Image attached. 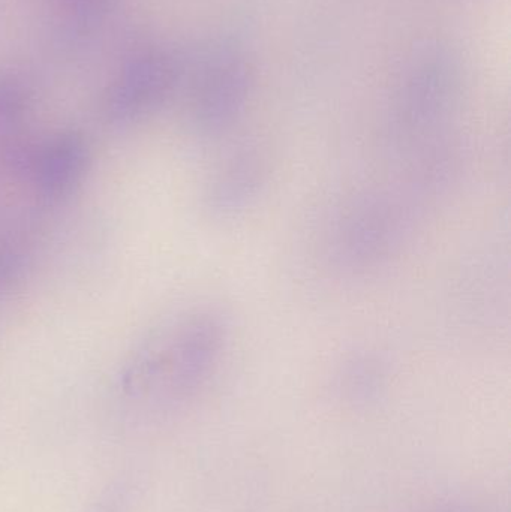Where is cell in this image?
I'll list each match as a JSON object with an SVG mask.
<instances>
[{
    "instance_id": "1",
    "label": "cell",
    "mask_w": 511,
    "mask_h": 512,
    "mask_svg": "<svg viewBox=\"0 0 511 512\" xmlns=\"http://www.w3.org/2000/svg\"><path fill=\"white\" fill-rule=\"evenodd\" d=\"M453 179L449 164L420 156L405 161L395 182L351 195L327 227V267L348 280L365 279L389 267L410 245L428 204Z\"/></svg>"
},
{
    "instance_id": "2",
    "label": "cell",
    "mask_w": 511,
    "mask_h": 512,
    "mask_svg": "<svg viewBox=\"0 0 511 512\" xmlns=\"http://www.w3.org/2000/svg\"><path fill=\"white\" fill-rule=\"evenodd\" d=\"M233 337L230 318L216 306H197L153 328L128 355L122 385L129 393L158 390L185 399L218 372Z\"/></svg>"
},
{
    "instance_id": "3",
    "label": "cell",
    "mask_w": 511,
    "mask_h": 512,
    "mask_svg": "<svg viewBox=\"0 0 511 512\" xmlns=\"http://www.w3.org/2000/svg\"><path fill=\"white\" fill-rule=\"evenodd\" d=\"M12 162L29 194L41 206L56 207L71 198L84 182L90 155L81 135L60 132L20 150Z\"/></svg>"
},
{
    "instance_id": "4",
    "label": "cell",
    "mask_w": 511,
    "mask_h": 512,
    "mask_svg": "<svg viewBox=\"0 0 511 512\" xmlns=\"http://www.w3.org/2000/svg\"><path fill=\"white\" fill-rule=\"evenodd\" d=\"M269 156L257 146H240L225 156L207 179L204 210L215 221L231 222L257 206L270 179Z\"/></svg>"
},
{
    "instance_id": "5",
    "label": "cell",
    "mask_w": 511,
    "mask_h": 512,
    "mask_svg": "<svg viewBox=\"0 0 511 512\" xmlns=\"http://www.w3.org/2000/svg\"><path fill=\"white\" fill-rule=\"evenodd\" d=\"M173 69L161 53L137 54L126 63L105 99V113L114 123L143 119L164 101Z\"/></svg>"
},
{
    "instance_id": "6",
    "label": "cell",
    "mask_w": 511,
    "mask_h": 512,
    "mask_svg": "<svg viewBox=\"0 0 511 512\" xmlns=\"http://www.w3.org/2000/svg\"><path fill=\"white\" fill-rule=\"evenodd\" d=\"M389 378V361L375 349L351 352L338 370L339 390L353 402L377 399L386 390Z\"/></svg>"
},
{
    "instance_id": "7",
    "label": "cell",
    "mask_w": 511,
    "mask_h": 512,
    "mask_svg": "<svg viewBox=\"0 0 511 512\" xmlns=\"http://www.w3.org/2000/svg\"><path fill=\"white\" fill-rule=\"evenodd\" d=\"M65 2L68 3V5L74 6V8L83 9V11H90V9L102 5L105 0H65Z\"/></svg>"
}]
</instances>
